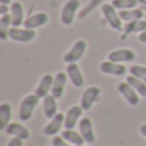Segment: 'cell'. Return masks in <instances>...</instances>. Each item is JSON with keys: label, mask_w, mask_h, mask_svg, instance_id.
<instances>
[{"label": "cell", "mask_w": 146, "mask_h": 146, "mask_svg": "<svg viewBox=\"0 0 146 146\" xmlns=\"http://www.w3.org/2000/svg\"><path fill=\"white\" fill-rule=\"evenodd\" d=\"M38 100H40V98L36 94H30V95L23 98V100L21 101L19 110H18V117H19L21 121L22 122L30 121L36 105L38 104Z\"/></svg>", "instance_id": "cell-1"}, {"label": "cell", "mask_w": 146, "mask_h": 146, "mask_svg": "<svg viewBox=\"0 0 146 146\" xmlns=\"http://www.w3.org/2000/svg\"><path fill=\"white\" fill-rule=\"evenodd\" d=\"M101 10H103V15H104V18H105V21L108 22V25L110 26L113 30H117V31L123 30V25H122L123 21L119 17L118 9H115L111 4H104Z\"/></svg>", "instance_id": "cell-2"}, {"label": "cell", "mask_w": 146, "mask_h": 146, "mask_svg": "<svg viewBox=\"0 0 146 146\" xmlns=\"http://www.w3.org/2000/svg\"><path fill=\"white\" fill-rule=\"evenodd\" d=\"M86 49H87V42H86L85 40H77L72 45V48L64 54V56H63L64 63H67V64L77 63V62L83 56Z\"/></svg>", "instance_id": "cell-3"}, {"label": "cell", "mask_w": 146, "mask_h": 146, "mask_svg": "<svg viewBox=\"0 0 146 146\" xmlns=\"http://www.w3.org/2000/svg\"><path fill=\"white\" fill-rule=\"evenodd\" d=\"M78 8H80V0H67L66 1L60 12V22L64 26H69L73 23Z\"/></svg>", "instance_id": "cell-4"}, {"label": "cell", "mask_w": 146, "mask_h": 146, "mask_svg": "<svg viewBox=\"0 0 146 146\" xmlns=\"http://www.w3.org/2000/svg\"><path fill=\"white\" fill-rule=\"evenodd\" d=\"M101 95V88L98 87V86H91V87H87L85 91H83L82 96H81V108L83 110H90L92 108V105L98 101V99L100 98Z\"/></svg>", "instance_id": "cell-5"}, {"label": "cell", "mask_w": 146, "mask_h": 146, "mask_svg": "<svg viewBox=\"0 0 146 146\" xmlns=\"http://www.w3.org/2000/svg\"><path fill=\"white\" fill-rule=\"evenodd\" d=\"M118 91L122 96L127 100V103L132 106H137L140 104V95L128 82L118 83Z\"/></svg>", "instance_id": "cell-6"}, {"label": "cell", "mask_w": 146, "mask_h": 146, "mask_svg": "<svg viewBox=\"0 0 146 146\" xmlns=\"http://www.w3.org/2000/svg\"><path fill=\"white\" fill-rule=\"evenodd\" d=\"M36 32L35 30L30 28H19V27H10L9 37L17 42H30L35 38Z\"/></svg>", "instance_id": "cell-7"}, {"label": "cell", "mask_w": 146, "mask_h": 146, "mask_svg": "<svg viewBox=\"0 0 146 146\" xmlns=\"http://www.w3.org/2000/svg\"><path fill=\"white\" fill-rule=\"evenodd\" d=\"M136 59V54L131 49H117L108 54V60L114 63H128Z\"/></svg>", "instance_id": "cell-8"}, {"label": "cell", "mask_w": 146, "mask_h": 146, "mask_svg": "<svg viewBox=\"0 0 146 146\" xmlns=\"http://www.w3.org/2000/svg\"><path fill=\"white\" fill-rule=\"evenodd\" d=\"M83 109L81 105H73L67 110L66 113V119H64V127L67 129H73L81 121Z\"/></svg>", "instance_id": "cell-9"}, {"label": "cell", "mask_w": 146, "mask_h": 146, "mask_svg": "<svg viewBox=\"0 0 146 146\" xmlns=\"http://www.w3.org/2000/svg\"><path fill=\"white\" fill-rule=\"evenodd\" d=\"M64 119H66V114L58 113L44 127V133H45L46 136H55L56 133H59L62 127H64Z\"/></svg>", "instance_id": "cell-10"}, {"label": "cell", "mask_w": 146, "mask_h": 146, "mask_svg": "<svg viewBox=\"0 0 146 146\" xmlns=\"http://www.w3.org/2000/svg\"><path fill=\"white\" fill-rule=\"evenodd\" d=\"M48 22H49V15L45 12H38L26 18L25 23H23V27L30 28V30H35V28H38L41 26H45Z\"/></svg>", "instance_id": "cell-11"}, {"label": "cell", "mask_w": 146, "mask_h": 146, "mask_svg": "<svg viewBox=\"0 0 146 146\" xmlns=\"http://www.w3.org/2000/svg\"><path fill=\"white\" fill-rule=\"evenodd\" d=\"M78 128H80V133L82 135V137L85 139V141L87 144H92L95 141V133H94V128H92V122L90 118L85 117L81 118L80 123H78Z\"/></svg>", "instance_id": "cell-12"}, {"label": "cell", "mask_w": 146, "mask_h": 146, "mask_svg": "<svg viewBox=\"0 0 146 146\" xmlns=\"http://www.w3.org/2000/svg\"><path fill=\"white\" fill-rule=\"evenodd\" d=\"M67 77H68V74L63 72H58L54 76V83H53V88H51V95L54 98L60 99L63 96L67 83Z\"/></svg>", "instance_id": "cell-13"}, {"label": "cell", "mask_w": 146, "mask_h": 146, "mask_svg": "<svg viewBox=\"0 0 146 146\" xmlns=\"http://www.w3.org/2000/svg\"><path fill=\"white\" fill-rule=\"evenodd\" d=\"M53 83H54V76L49 74V73L45 74L42 78H41L40 82H38L37 87H36V90H35V94L40 99H44L45 96L49 95L50 90L53 88Z\"/></svg>", "instance_id": "cell-14"}, {"label": "cell", "mask_w": 146, "mask_h": 146, "mask_svg": "<svg viewBox=\"0 0 146 146\" xmlns=\"http://www.w3.org/2000/svg\"><path fill=\"white\" fill-rule=\"evenodd\" d=\"M67 74H68V78L71 80L72 85L76 87H81L85 83V78H83L82 72H81L77 63L67 64Z\"/></svg>", "instance_id": "cell-15"}, {"label": "cell", "mask_w": 146, "mask_h": 146, "mask_svg": "<svg viewBox=\"0 0 146 146\" xmlns=\"http://www.w3.org/2000/svg\"><path fill=\"white\" fill-rule=\"evenodd\" d=\"M5 133L9 135V136H15V137H19L22 140H27L30 139L31 133L25 126H22L21 123L18 122H10L8 124V127L5 128Z\"/></svg>", "instance_id": "cell-16"}, {"label": "cell", "mask_w": 146, "mask_h": 146, "mask_svg": "<svg viewBox=\"0 0 146 146\" xmlns=\"http://www.w3.org/2000/svg\"><path fill=\"white\" fill-rule=\"evenodd\" d=\"M100 71L105 74H113V76H123L126 74L127 68L123 64L114 63V62L106 60L100 64Z\"/></svg>", "instance_id": "cell-17"}, {"label": "cell", "mask_w": 146, "mask_h": 146, "mask_svg": "<svg viewBox=\"0 0 146 146\" xmlns=\"http://www.w3.org/2000/svg\"><path fill=\"white\" fill-rule=\"evenodd\" d=\"M42 106H44V114L48 119H51L58 114V104H56V98L49 94L48 96L42 99Z\"/></svg>", "instance_id": "cell-18"}, {"label": "cell", "mask_w": 146, "mask_h": 146, "mask_svg": "<svg viewBox=\"0 0 146 146\" xmlns=\"http://www.w3.org/2000/svg\"><path fill=\"white\" fill-rule=\"evenodd\" d=\"M10 15H12V26L13 27H19L25 23V13L23 7L21 3L14 1L10 4Z\"/></svg>", "instance_id": "cell-19"}, {"label": "cell", "mask_w": 146, "mask_h": 146, "mask_svg": "<svg viewBox=\"0 0 146 146\" xmlns=\"http://www.w3.org/2000/svg\"><path fill=\"white\" fill-rule=\"evenodd\" d=\"M146 30V21L142 19H136V21H131V22H126V25L123 26V31L126 35H131V33H136Z\"/></svg>", "instance_id": "cell-20"}, {"label": "cell", "mask_w": 146, "mask_h": 146, "mask_svg": "<svg viewBox=\"0 0 146 146\" xmlns=\"http://www.w3.org/2000/svg\"><path fill=\"white\" fill-rule=\"evenodd\" d=\"M12 105L8 103H3L0 105V129L5 131L8 124L10 123V118H12Z\"/></svg>", "instance_id": "cell-21"}, {"label": "cell", "mask_w": 146, "mask_h": 146, "mask_svg": "<svg viewBox=\"0 0 146 146\" xmlns=\"http://www.w3.org/2000/svg\"><path fill=\"white\" fill-rule=\"evenodd\" d=\"M62 137H63L64 140H66L67 142H69V144L77 146V145H83L85 144V139L82 137V135L80 133V132L74 131V129H64L63 132H62Z\"/></svg>", "instance_id": "cell-22"}, {"label": "cell", "mask_w": 146, "mask_h": 146, "mask_svg": "<svg viewBox=\"0 0 146 146\" xmlns=\"http://www.w3.org/2000/svg\"><path fill=\"white\" fill-rule=\"evenodd\" d=\"M119 17L123 22H131V21L142 19L144 18V12L139 8H133V9H126V10H119Z\"/></svg>", "instance_id": "cell-23"}, {"label": "cell", "mask_w": 146, "mask_h": 146, "mask_svg": "<svg viewBox=\"0 0 146 146\" xmlns=\"http://www.w3.org/2000/svg\"><path fill=\"white\" fill-rule=\"evenodd\" d=\"M12 26V15L8 13L0 17V40H7L9 37V30Z\"/></svg>", "instance_id": "cell-24"}, {"label": "cell", "mask_w": 146, "mask_h": 146, "mask_svg": "<svg viewBox=\"0 0 146 146\" xmlns=\"http://www.w3.org/2000/svg\"><path fill=\"white\" fill-rule=\"evenodd\" d=\"M126 82H128L135 90L139 92L140 96H146V83L144 81H141L140 78L135 77V76H128L126 78Z\"/></svg>", "instance_id": "cell-25"}, {"label": "cell", "mask_w": 146, "mask_h": 146, "mask_svg": "<svg viewBox=\"0 0 146 146\" xmlns=\"http://www.w3.org/2000/svg\"><path fill=\"white\" fill-rule=\"evenodd\" d=\"M137 3H139V0H113L110 4L118 10H126L133 9L137 5Z\"/></svg>", "instance_id": "cell-26"}, {"label": "cell", "mask_w": 146, "mask_h": 146, "mask_svg": "<svg viewBox=\"0 0 146 146\" xmlns=\"http://www.w3.org/2000/svg\"><path fill=\"white\" fill-rule=\"evenodd\" d=\"M129 73L135 77L140 78L141 81H144L146 83V67H142V66H132L129 68Z\"/></svg>", "instance_id": "cell-27"}, {"label": "cell", "mask_w": 146, "mask_h": 146, "mask_svg": "<svg viewBox=\"0 0 146 146\" xmlns=\"http://www.w3.org/2000/svg\"><path fill=\"white\" fill-rule=\"evenodd\" d=\"M51 144H53V146H71L69 142H67L62 136H54Z\"/></svg>", "instance_id": "cell-28"}, {"label": "cell", "mask_w": 146, "mask_h": 146, "mask_svg": "<svg viewBox=\"0 0 146 146\" xmlns=\"http://www.w3.org/2000/svg\"><path fill=\"white\" fill-rule=\"evenodd\" d=\"M7 146H23V140L19 139V137H12V139L9 140V142H8Z\"/></svg>", "instance_id": "cell-29"}, {"label": "cell", "mask_w": 146, "mask_h": 146, "mask_svg": "<svg viewBox=\"0 0 146 146\" xmlns=\"http://www.w3.org/2000/svg\"><path fill=\"white\" fill-rule=\"evenodd\" d=\"M8 12H10V7H8L7 4H0V15L8 14Z\"/></svg>", "instance_id": "cell-30"}, {"label": "cell", "mask_w": 146, "mask_h": 146, "mask_svg": "<svg viewBox=\"0 0 146 146\" xmlns=\"http://www.w3.org/2000/svg\"><path fill=\"white\" fill-rule=\"evenodd\" d=\"M139 41L142 44H146V30L142 31V32L139 35Z\"/></svg>", "instance_id": "cell-31"}, {"label": "cell", "mask_w": 146, "mask_h": 146, "mask_svg": "<svg viewBox=\"0 0 146 146\" xmlns=\"http://www.w3.org/2000/svg\"><path fill=\"white\" fill-rule=\"evenodd\" d=\"M140 132H141V135L146 139V123L142 124V126L140 127Z\"/></svg>", "instance_id": "cell-32"}, {"label": "cell", "mask_w": 146, "mask_h": 146, "mask_svg": "<svg viewBox=\"0 0 146 146\" xmlns=\"http://www.w3.org/2000/svg\"><path fill=\"white\" fill-rule=\"evenodd\" d=\"M10 1H12V0H0V4H10Z\"/></svg>", "instance_id": "cell-33"}, {"label": "cell", "mask_w": 146, "mask_h": 146, "mask_svg": "<svg viewBox=\"0 0 146 146\" xmlns=\"http://www.w3.org/2000/svg\"><path fill=\"white\" fill-rule=\"evenodd\" d=\"M139 3H141V4L146 5V0H139Z\"/></svg>", "instance_id": "cell-34"}, {"label": "cell", "mask_w": 146, "mask_h": 146, "mask_svg": "<svg viewBox=\"0 0 146 146\" xmlns=\"http://www.w3.org/2000/svg\"><path fill=\"white\" fill-rule=\"evenodd\" d=\"M77 146H83V145H77Z\"/></svg>", "instance_id": "cell-35"}]
</instances>
